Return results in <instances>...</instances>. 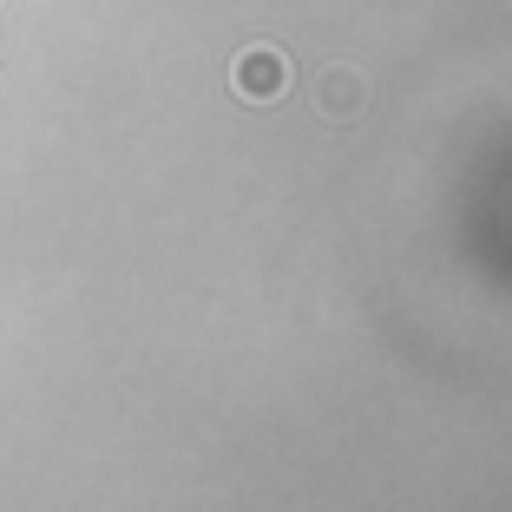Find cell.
<instances>
[{"instance_id":"obj_1","label":"cell","mask_w":512,"mask_h":512,"mask_svg":"<svg viewBox=\"0 0 512 512\" xmlns=\"http://www.w3.org/2000/svg\"><path fill=\"white\" fill-rule=\"evenodd\" d=\"M316 119H329V125L368 119V73L362 66H322L316 73Z\"/></svg>"},{"instance_id":"obj_2","label":"cell","mask_w":512,"mask_h":512,"mask_svg":"<svg viewBox=\"0 0 512 512\" xmlns=\"http://www.w3.org/2000/svg\"><path fill=\"white\" fill-rule=\"evenodd\" d=\"M230 86H237L243 99H283L289 92V60L276 53V46H250V53H237V66H230Z\"/></svg>"}]
</instances>
